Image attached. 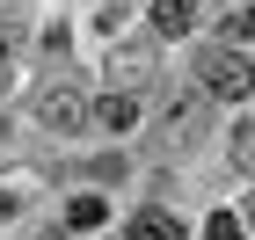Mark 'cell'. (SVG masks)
<instances>
[{"label": "cell", "instance_id": "cell-1", "mask_svg": "<svg viewBox=\"0 0 255 240\" xmlns=\"http://www.w3.org/2000/svg\"><path fill=\"white\" fill-rule=\"evenodd\" d=\"M197 80H204V87H212L219 102H241V95H255V66L241 59L234 44H226V51H219V44H212V51L197 59Z\"/></svg>", "mask_w": 255, "mask_h": 240}, {"label": "cell", "instance_id": "cell-2", "mask_svg": "<svg viewBox=\"0 0 255 240\" xmlns=\"http://www.w3.org/2000/svg\"><path fill=\"white\" fill-rule=\"evenodd\" d=\"M37 117L51 124V131H80V124H88V95H80L73 80H59V87H44V102H37Z\"/></svg>", "mask_w": 255, "mask_h": 240}, {"label": "cell", "instance_id": "cell-3", "mask_svg": "<svg viewBox=\"0 0 255 240\" xmlns=\"http://www.w3.org/2000/svg\"><path fill=\"white\" fill-rule=\"evenodd\" d=\"M190 22H197V0H153V29L160 37H190Z\"/></svg>", "mask_w": 255, "mask_h": 240}, {"label": "cell", "instance_id": "cell-4", "mask_svg": "<svg viewBox=\"0 0 255 240\" xmlns=\"http://www.w3.org/2000/svg\"><path fill=\"white\" fill-rule=\"evenodd\" d=\"M124 240H190V233H182V226L168 219V211H138V219H131V233H124Z\"/></svg>", "mask_w": 255, "mask_h": 240}, {"label": "cell", "instance_id": "cell-5", "mask_svg": "<svg viewBox=\"0 0 255 240\" xmlns=\"http://www.w3.org/2000/svg\"><path fill=\"white\" fill-rule=\"evenodd\" d=\"M102 219H110V204H102V197H73V204H66V226H73V233H95Z\"/></svg>", "mask_w": 255, "mask_h": 240}, {"label": "cell", "instance_id": "cell-6", "mask_svg": "<svg viewBox=\"0 0 255 240\" xmlns=\"http://www.w3.org/2000/svg\"><path fill=\"white\" fill-rule=\"evenodd\" d=\"M95 117L110 124V131H131V124H138V102H131V95H102V109H95Z\"/></svg>", "mask_w": 255, "mask_h": 240}, {"label": "cell", "instance_id": "cell-7", "mask_svg": "<svg viewBox=\"0 0 255 240\" xmlns=\"http://www.w3.org/2000/svg\"><path fill=\"white\" fill-rule=\"evenodd\" d=\"M204 240H248V226H241V211H212V226H204Z\"/></svg>", "mask_w": 255, "mask_h": 240}, {"label": "cell", "instance_id": "cell-8", "mask_svg": "<svg viewBox=\"0 0 255 240\" xmlns=\"http://www.w3.org/2000/svg\"><path fill=\"white\" fill-rule=\"evenodd\" d=\"M234 160L255 175V124H241V131H234Z\"/></svg>", "mask_w": 255, "mask_h": 240}, {"label": "cell", "instance_id": "cell-9", "mask_svg": "<svg viewBox=\"0 0 255 240\" xmlns=\"http://www.w3.org/2000/svg\"><path fill=\"white\" fill-rule=\"evenodd\" d=\"M146 66H153V51H138V44H131V51H124V59H117V73H124V80H138V73H146Z\"/></svg>", "mask_w": 255, "mask_h": 240}, {"label": "cell", "instance_id": "cell-10", "mask_svg": "<svg viewBox=\"0 0 255 240\" xmlns=\"http://www.w3.org/2000/svg\"><path fill=\"white\" fill-rule=\"evenodd\" d=\"M226 37H255V0H248V7H234V22H226Z\"/></svg>", "mask_w": 255, "mask_h": 240}, {"label": "cell", "instance_id": "cell-11", "mask_svg": "<svg viewBox=\"0 0 255 240\" xmlns=\"http://www.w3.org/2000/svg\"><path fill=\"white\" fill-rule=\"evenodd\" d=\"M7 211H15V197H0V219H7Z\"/></svg>", "mask_w": 255, "mask_h": 240}, {"label": "cell", "instance_id": "cell-12", "mask_svg": "<svg viewBox=\"0 0 255 240\" xmlns=\"http://www.w3.org/2000/svg\"><path fill=\"white\" fill-rule=\"evenodd\" d=\"M248 219H255V211H248Z\"/></svg>", "mask_w": 255, "mask_h": 240}]
</instances>
